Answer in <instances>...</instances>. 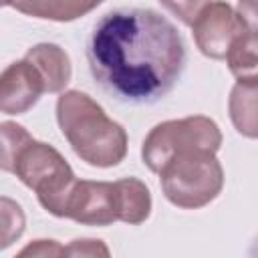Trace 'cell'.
<instances>
[{"instance_id":"cell-10","label":"cell","mask_w":258,"mask_h":258,"mask_svg":"<svg viewBox=\"0 0 258 258\" xmlns=\"http://www.w3.org/2000/svg\"><path fill=\"white\" fill-rule=\"evenodd\" d=\"M103 2L105 0H10V6L32 18L71 22L89 14Z\"/></svg>"},{"instance_id":"cell-19","label":"cell","mask_w":258,"mask_h":258,"mask_svg":"<svg viewBox=\"0 0 258 258\" xmlns=\"http://www.w3.org/2000/svg\"><path fill=\"white\" fill-rule=\"evenodd\" d=\"M6 4H10V0H0V6H6Z\"/></svg>"},{"instance_id":"cell-13","label":"cell","mask_w":258,"mask_h":258,"mask_svg":"<svg viewBox=\"0 0 258 258\" xmlns=\"http://www.w3.org/2000/svg\"><path fill=\"white\" fill-rule=\"evenodd\" d=\"M226 58L238 81H256V28L246 26L232 42Z\"/></svg>"},{"instance_id":"cell-17","label":"cell","mask_w":258,"mask_h":258,"mask_svg":"<svg viewBox=\"0 0 258 258\" xmlns=\"http://www.w3.org/2000/svg\"><path fill=\"white\" fill-rule=\"evenodd\" d=\"M69 256H109V248L101 240H75L64 248Z\"/></svg>"},{"instance_id":"cell-1","label":"cell","mask_w":258,"mask_h":258,"mask_svg":"<svg viewBox=\"0 0 258 258\" xmlns=\"http://www.w3.org/2000/svg\"><path fill=\"white\" fill-rule=\"evenodd\" d=\"M87 64L95 83L115 101L153 105L179 81L185 42L159 12L123 6L105 12L93 24Z\"/></svg>"},{"instance_id":"cell-4","label":"cell","mask_w":258,"mask_h":258,"mask_svg":"<svg viewBox=\"0 0 258 258\" xmlns=\"http://www.w3.org/2000/svg\"><path fill=\"white\" fill-rule=\"evenodd\" d=\"M26 187L36 191L40 206L56 216L64 218L69 196L77 183V177L64 157L42 141H30L16 157L12 171Z\"/></svg>"},{"instance_id":"cell-9","label":"cell","mask_w":258,"mask_h":258,"mask_svg":"<svg viewBox=\"0 0 258 258\" xmlns=\"http://www.w3.org/2000/svg\"><path fill=\"white\" fill-rule=\"evenodd\" d=\"M40 75L44 93H60L71 81V60L69 54L50 42H40L28 48L24 56Z\"/></svg>"},{"instance_id":"cell-2","label":"cell","mask_w":258,"mask_h":258,"mask_svg":"<svg viewBox=\"0 0 258 258\" xmlns=\"http://www.w3.org/2000/svg\"><path fill=\"white\" fill-rule=\"evenodd\" d=\"M56 121L73 151L95 167H113L127 155L125 129L87 93L67 91L56 101Z\"/></svg>"},{"instance_id":"cell-8","label":"cell","mask_w":258,"mask_h":258,"mask_svg":"<svg viewBox=\"0 0 258 258\" xmlns=\"http://www.w3.org/2000/svg\"><path fill=\"white\" fill-rule=\"evenodd\" d=\"M44 93L38 71L26 60H16L0 73V113L22 115Z\"/></svg>"},{"instance_id":"cell-5","label":"cell","mask_w":258,"mask_h":258,"mask_svg":"<svg viewBox=\"0 0 258 258\" xmlns=\"http://www.w3.org/2000/svg\"><path fill=\"white\" fill-rule=\"evenodd\" d=\"M220 145H222V133L216 121L204 115H191L155 125L143 141L141 157L143 163L153 173H159L161 167L175 155L187 151L216 153Z\"/></svg>"},{"instance_id":"cell-3","label":"cell","mask_w":258,"mask_h":258,"mask_svg":"<svg viewBox=\"0 0 258 258\" xmlns=\"http://www.w3.org/2000/svg\"><path fill=\"white\" fill-rule=\"evenodd\" d=\"M159 177L163 196L183 210L208 206L224 187V169L212 151L175 155L161 167Z\"/></svg>"},{"instance_id":"cell-18","label":"cell","mask_w":258,"mask_h":258,"mask_svg":"<svg viewBox=\"0 0 258 258\" xmlns=\"http://www.w3.org/2000/svg\"><path fill=\"white\" fill-rule=\"evenodd\" d=\"M64 246L56 244L54 240H36L34 244L20 250V256H62Z\"/></svg>"},{"instance_id":"cell-14","label":"cell","mask_w":258,"mask_h":258,"mask_svg":"<svg viewBox=\"0 0 258 258\" xmlns=\"http://www.w3.org/2000/svg\"><path fill=\"white\" fill-rule=\"evenodd\" d=\"M30 141H32V135L22 125L14 121H2L0 123V169L6 173H12L18 153Z\"/></svg>"},{"instance_id":"cell-16","label":"cell","mask_w":258,"mask_h":258,"mask_svg":"<svg viewBox=\"0 0 258 258\" xmlns=\"http://www.w3.org/2000/svg\"><path fill=\"white\" fill-rule=\"evenodd\" d=\"M210 0H159V4L171 12L179 22L191 26L196 16L202 12V8L208 4Z\"/></svg>"},{"instance_id":"cell-15","label":"cell","mask_w":258,"mask_h":258,"mask_svg":"<svg viewBox=\"0 0 258 258\" xmlns=\"http://www.w3.org/2000/svg\"><path fill=\"white\" fill-rule=\"evenodd\" d=\"M26 216L12 198L0 196V250L12 246L24 232Z\"/></svg>"},{"instance_id":"cell-11","label":"cell","mask_w":258,"mask_h":258,"mask_svg":"<svg viewBox=\"0 0 258 258\" xmlns=\"http://www.w3.org/2000/svg\"><path fill=\"white\" fill-rule=\"evenodd\" d=\"M256 95H258V79L256 81H238L230 93V119L238 133L254 139L258 135L256 123Z\"/></svg>"},{"instance_id":"cell-7","label":"cell","mask_w":258,"mask_h":258,"mask_svg":"<svg viewBox=\"0 0 258 258\" xmlns=\"http://www.w3.org/2000/svg\"><path fill=\"white\" fill-rule=\"evenodd\" d=\"M71 218L85 226H111L119 220V196L115 181L77 179L64 210Z\"/></svg>"},{"instance_id":"cell-6","label":"cell","mask_w":258,"mask_h":258,"mask_svg":"<svg viewBox=\"0 0 258 258\" xmlns=\"http://www.w3.org/2000/svg\"><path fill=\"white\" fill-rule=\"evenodd\" d=\"M246 26L256 28L254 24L244 22L240 14L228 2H222V0H216V2L210 0L191 24L194 40L200 52L216 60L226 58L232 42Z\"/></svg>"},{"instance_id":"cell-12","label":"cell","mask_w":258,"mask_h":258,"mask_svg":"<svg viewBox=\"0 0 258 258\" xmlns=\"http://www.w3.org/2000/svg\"><path fill=\"white\" fill-rule=\"evenodd\" d=\"M119 196V220L125 224H141L151 214V194L147 185L137 177H125L115 181Z\"/></svg>"}]
</instances>
